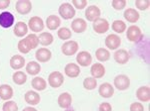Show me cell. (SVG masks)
Returning <instances> with one entry per match:
<instances>
[{"instance_id":"6da1fadb","label":"cell","mask_w":150,"mask_h":111,"mask_svg":"<svg viewBox=\"0 0 150 111\" xmlns=\"http://www.w3.org/2000/svg\"><path fill=\"white\" fill-rule=\"evenodd\" d=\"M58 12H59V15L62 17L65 20H69V19H72L75 16V8L72 6V4L68 3V2H65V3H62L61 5L59 6V9H58Z\"/></svg>"},{"instance_id":"7a4b0ae2","label":"cell","mask_w":150,"mask_h":111,"mask_svg":"<svg viewBox=\"0 0 150 111\" xmlns=\"http://www.w3.org/2000/svg\"><path fill=\"white\" fill-rule=\"evenodd\" d=\"M126 37H127L128 41H130V42L137 43L142 39L143 35H142V32H141V30H140V28L138 27V26L131 25V26H129L127 29Z\"/></svg>"},{"instance_id":"3957f363","label":"cell","mask_w":150,"mask_h":111,"mask_svg":"<svg viewBox=\"0 0 150 111\" xmlns=\"http://www.w3.org/2000/svg\"><path fill=\"white\" fill-rule=\"evenodd\" d=\"M63 83H64V76L59 71H53L48 76V83L53 88L60 87L63 84Z\"/></svg>"},{"instance_id":"277c9868","label":"cell","mask_w":150,"mask_h":111,"mask_svg":"<svg viewBox=\"0 0 150 111\" xmlns=\"http://www.w3.org/2000/svg\"><path fill=\"white\" fill-rule=\"evenodd\" d=\"M78 49H79L78 43L75 42V41H67V42H65L61 46L62 54L67 56V57L75 55L77 53V51H78Z\"/></svg>"},{"instance_id":"5b68a950","label":"cell","mask_w":150,"mask_h":111,"mask_svg":"<svg viewBox=\"0 0 150 111\" xmlns=\"http://www.w3.org/2000/svg\"><path fill=\"white\" fill-rule=\"evenodd\" d=\"M114 86L118 90H126L130 86V79L125 74H118L114 78Z\"/></svg>"},{"instance_id":"8992f818","label":"cell","mask_w":150,"mask_h":111,"mask_svg":"<svg viewBox=\"0 0 150 111\" xmlns=\"http://www.w3.org/2000/svg\"><path fill=\"white\" fill-rule=\"evenodd\" d=\"M28 28L30 29L32 32L39 33L44 29V22L43 20L38 16H34L32 18L29 19L28 21Z\"/></svg>"},{"instance_id":"52a82bcc","label":"cell","mask_w":150,"mask_h":111,"mask_svg":"<svg viewBox=\"0 0 150 111\" xmlns=\"http://www.w3.org/2000/svg\"><path fill=\"white\" fill-rule=\"evenodd\" d=\"M93 30L97 34H104L109 30V23L106 19L98 18L93 22Z\"/></svg>"},{"instance_id":"ba28073f","label":"cell","mask_w":150,"mask_h":111,"mask_svg":"<svg viewBox=\"0 0 150 111\" xmlns=\"http://www.w3.org/2000/svg\"><path fill=\"white\" fill-rule=\"evenodd\" d=\"M105 45L110 50H117L121 45V39L116 34H110L106 37Z\"/></svg>"},{"instance_id":"9c48e42d","label":"cell","mask_w":150,"mask_h":111,"mask_svg":"<svg viewBox=\"0 0 150 111\" xmlns=\"http://www.w3.org/2000/svg\"><path fill=\"white\" fill-rule=\"evenodd\" d=\"M76 62L81 67H88L92 62V56H91L90 53L86 52V51H82V52L77 54Z\"/></svg>"},{"instance_id":"30bf717a","label":"cell","mask_w":150,"mask_h":111,"mask_svg":"<svg viewBox=\"0 0 150 111\" xmlns=\"http://www.w3.org/2000/svg\"><path fill=\"white\" fill-rule=\"evenodd\" d=\"M15 8L16 11L19 14H22V15H26L32 9V3L29 0H19L16 2L15 4Z\"/></svg>"},{"instance_id":"8fae6325","label":"cell","mask_w":150,"mask_h":111,"mask_svg":"<svg viewBox=\"0 0 150 111\" xmlns=\"http://www.w3.org/2000/svg\"><path fill=\"white\" fill-rule=\"evenodd\" d=\"M52 54L50 52V50L46 49V48H40L36 51L35 53V58L39 62H47L51 60Z\"/></svg>"},{"instance_id":"7c38bea8","label":"cell","mask_w":150,"mask_h":111,"mask_svg":"<svg viewBox=\"0 0 150 111\" xmlns=\"http://www.w3.org/2000/svg\"><path fill=\"white\" fill-rule=\"evenodd\" d=\"M101 11L96 5H91L88 6V8L85 10V17L88 21L90 22H94L96 19L100 18Z\"/></svg>"},{"instance_id":"4fadbf2b","label":"cell","mask_w":150,"mask_h":111,"mask_svg":"<svg viewBox=\"0 0 150 111\" xmlns=\"http://www.w3.org/2000/svg\"><path fill=\"white\" fill-rule=\"evenodd\" d=\"M98 93L101 97L109 98L114 94V87L109 83H104L99 86Z\"/></svg>"},{"instance_id":"5bb4252c","label":"cell","mask_w":150,"mask_h":111,"mask_svg":"<svg viewBox=\"0 0 150 111\" xmlns=\"http://www.w3.org/2000/svg\"><path fill=\"white\" fill-rule=\"evenodd\" d=\"M114 60L117 64L119 65H125L126 62H128L130 59V55L126 50L119 49L114 53Z\"/></svg>"},{"instance_id":"9a60e30c","label":"cell","mask_w":150,"mask_h":111,"mask_svg":"<svg viewBox=\"0 0 150 111\" xmlns=\"http://www.w3.org/2000/svg\"><path fill=\"white\" fill-rule=\"evenodd\" d=\"M14 23V16L10 12H2L0 14V26L2 28H9Z\"/></svg>"},{"instance_id":"2e32d148","label":"cell","mask_w":150,"mask_h":111,"mask_svg":"<svg viewBox=\"0 0 150 111\" xmlns=\"http://www.w3.org/2000/svg\"><path fill=\"white\" fill-rule=\"evenodd\" d=\"M71 28H72V31L75 33H78V34L83 33V32H85V30L87 29V23L84 19L76 18L72 21Z\"/></svg>"},{"instance_id":"e0dca14e","label":"cell","mask_w":150,"mask_h":111,"mask_svg":"<svg viewBox=\"0 0 150 111\" xmlns=\"http://www.w3.org/2000/svg\"><path fill=\"white\" fill-rule=\"evenodd\" d=\"M64 72L69 78H77L80 74V67L78 65H75L73 62L67 64L64 69Z\"/></svg>"},{"instance_id":"ac0fdd59","label":"cell","mask_w":150,"mask_h":111,"mask_svg":"<svg viewBox=\"0 0 150 111\" xmlns=\"http://www.w3.org/2000/svg\"><path fill=\"white\" fill-rule=\"evenodd\" d=\"M72 104V96L68 92H63L58 96V105L61 108H69Z\"/></svg>"},{"instance_id":"d6986e66","label":"cell","mask_w":150,"mask_h":111,"mask_svg":"<svg viewBox=\"0 0 150 111\" xmlns=\"http://www.w3.org/2000/svg\"><path fill=\"white\" fill-rule=\"evenodd\" d=\"M90 74L94 78H101L105 76V67L101 64H94L91 66Z\"/></svg>"},{"instance_id":"ffe728a7","label":"cell","mask_w":150,"mask_h":111,"mask_svg":"<svg viewBox=\"0 0 150 111\" xmlns=\"http://www.w3.org/2000/svg\"><path fill=\"white\" fill-rule=\"evenodd\" d=\"M24 99L26 102L30 105H37L40 102V95L38 94V92L33 90H29L25 93L24 95Z\"/></svg>"},{"instance_id":"44dd1931","label":"cell","mask_w":150,"mask_h":111,"mask_svg":"<svg viewBox=\"0 0 150 111\" xmlns=\"http://www.w3.org/2000/svg\"><path fill=\"white\" fill-rule=\"evenodd\" d=\"M25 65V59L20 55H15L10 59V67L13 69H20Z\"/></svg>"},{"instance_id":"7402d4cb","label":"cell","mask_w":150,"mask_h":111,"mask_svg":"<svg viewBox=\"0 0 150 111\" xmlns=\"http://www.w3.org/2000/svg\"><path fill=\"white\" fill-rule=\"evenodd\" d=\"M13 96V89L9 84L0 85V98L3 100H9Z\"/></svg>"},{"instance_id":"603a6c76","label":"cell","mask_w":150,"mask_h":111,"mask_svg":"<svg viewBox=\"0 0 150 111\" xmlns=\"http://www.w3.org/2000/svg\"><path fill=\"white\" fill-rule=\"evenodd\" d=\"M136 96L140 101L147 102L150 100V89L148 86H141L136 90Z\"/></svg>"},{"instance_id":"cb8c5ba5","label":"cell","mask_w":150,"mask_h":111,"mask_svg":"<svg viewBox=\"0 0 150 111\" xmlns=\"http://www.w3.org/2000/svg\"><path fill=\"white\" fill-rule=\"evenodd\" d=\"M139 13L138 11H136L135 9L128 8L124 11V18L125 20L128 21L130 23H136L139 20Z\"/></svg>"},{"instance_id":"d4e9b609","label":"cell","mask_w":150,"mask_h":111,"mask_svg":"<svg viewBox=\"0 0 150 111\" xmlns=\"http://www.w3.org/2000/svg\"><path fill=\"white\" fill-rule=\"evenodd\" d=\"M60 24H61V21H60V18L56 15H50L47 17L46 19V27L49 29V30H56V29L59 28Z\"/></svg>"},{"instance_id":"484cf974","label":"cell","mask_w":150,"mask_h":111,"mask_svg":"<svg viewBox=\"0 0 150 111\" xmlns=\"http://www.w3.org/2000/svg\"><path fill=\"white\" fill-rule=\"evenodd\" d=\"M13 32L16 37H24L28 33V26L24 22H17L14 26Z\"/></svg>"},{"instance_id":"4316f807","label":"cell","mask_w":150,"mask_h":111,"mask_svg":"<svg viewBox=\"0 0 150 111\" xmlns=\"http://www.w3.org/2000/svg\"><path fill=\"white\" fill-rule=\"evenodd\" d=\"M31 85L32 87L36 89L38 91H43L45 88L47 87V83L43 78H40V76H36L32 79L31 81Z\"/></svg>"},{"instance_id":"83f0119b","label":"cell","mask_w":150,"mask_h":111,"mask_svg":"<svg viewBox=\"0 0 150 111\" xmlns=\"http://www.w3.org/2000/svg\"><path fill=\"white\" fill-rule=\"evenodd\" d=\"M27 43L28 47L30 50L36 49L37 46L39 45V38L36 34H29V35L26 36V38H24Z\"/></svg>"},{"instance_id":"f1b7e54d","label":"cell","mask_w":150,"mask_h":111,"mask_svg":"<svg viewBox=\"0 0 150 111\" xmlns=\"http://www.w3.org/2000/svg\"><path fill=\"white\" fill-rule=\"evenodd\" d=\"M41 71V66L37 62H29L26 65V72L31 76H36Z\"/></svg>"},{"instance_id":"f546056e","label":"cell","mask_w":150,"mask_h":111,"mask_svg":"<svg viewBox=\"0 0 150 111\" xmlns=\"http://www.w3.org/2000/svg\"><path fill=\"white\" fill-rule=\"evenodd\" d=\"M12 80L14 81L15 84H18V85H22L26 83L27 80V76L25 74L24 71H16L13 74L12 76Z\"/></svg>"},{"instance_id":"4dcf8cb0","label":"cell","mask_w":150,"mask_h":111,"mask_svg":"<svg viewBox=\"0 0 150 111\" xmlns=\"http://www.w3.org/2000/svg\"><path fill=\"white\" fill-rule=\"evenodd\" d=\"M95 56H96V59L100 62H106L110 59L109 51L106 50V49H103V48H99V49L96 50Z\"/></svg>"},{"instance_id":"1f68e13d","label":"cell","mask_w":150,"mask_h":111,"mask_svg":"<svg viewBox=\"0 0 150 111\" xmlns=\"http://www.w3.org/2000/svg\"><path fill=\"white\" fill-rule=\"evenodd\" d=\"M38 38H39V43L42 46H49L53 43V36L48 32L41 33Z\"/></svg>"},{"instance_id":"d6a6232c","label":"cell","mask_w":150,"mask_h":111,"mask_svg":"<svg viewBox=\"0 0 150 111\" xmlns=\"http://www.w3.org/2000/svg\"><path fill=\"white\" fill-rule=\"evenodd\" d=\"M57 35H58V38L63 41H66V40H69L72 36V33L70 31V29L66 28V27H62L58 30L57 32Z\"/></svg>"},{"instance_id":"836d02e7","label":"cell","mask_w":150,"mask_h":111,"mask_svg":"<svg viewBox=\"0 0 150 111\" xmlns=\"http://www.w3.org/2000/svg\"><path fill=\"white\" fill-rule=\"evenodd\" d=\"M112 30L116 33L121 34L126 30V24L121 20H115L112 23Z\"/></svg>"},{"instance_id":"e575fe53","label":"cell","mask_w":150,"mask_h":111,"mask_svg":"<svg viewBox=\"0 0 150 111\" xmlns=\"http://www.w3.org/2000/svg\"><path fill=\"white\" fill-rule=\"evenodd\" d=\"M83 86L87 90H93L97 86V80L94 78H86L83 80Z\"/></svg>"},{"instance_id":"d590c367","label":"cell","mask_w":150,"mask_h":111,"mask_svg":"<svg viewBox=\"0 0 150 111\" xmlns=\"http://www.w3.org/2000/svg\"><path fill=\"white\" fill-rule=\"evenodd\" d=\"M2 110L3 111H18V105L15 101L8 100L2 106Z\"/></svg>"},{"instance_id":"8d00e7d4","label":"cell","mask_w":150,"mask_h":111,"mask_svg":"<svg viewBox=\"0 0 150 111\" xmlns=\"http://www.w3.org/2000/svg\"><path fill=\"white\" fill-rule=\"evenodd\" d=\"M149 5H150L149 0H136V1H135V6H136V8L142 11L147 10V9L149 8Z\"/></svg>"},{"instance_id":"74e56055","label":"cell","mask_w":150,"mask_h":111,"mask_svg":"<svg viewBox=\"0 0 150 111\" xmlns=\"http://www.w3.org/2000/svg\"><path fill=\"white\" fill-rule=\"evenodd\" d=\"M17 47H18V51L20 53H22V54H28V53L30 52V49H29L25 39H22V40L19 41Z\"/></svg>"},{"instance_id":"f35d334b","label":"cell","mask_w":150,"mask_h":111,"mask_svg":"<svg viewBox=\"0 0 150 111\" xmlns=\"http://www.w3.org/2000/svg\"><path fill=\"white\" fill-rule=\"evenodd\" d=\"M126 6V0H113L112 7L115 10H122Z\"/></svg>"},{"instance_id":"ab89813d","label":"cell","mask_w":150,"mask_h":111,"mask_svg":"<svg viewBox=\"0 0 150 111\" xmlns=\"http://www.w3.org/2000/svg\"><path fill=\"white\" fill-rule=\"evenodd\" d=\"M73 7L79 10H82L87 6V0H72Z\"/></svg>"},{"instance_id":"60d3db41","label":"cell","mask_w":150,"mask_h":111,"mask_svg":"<svg viewBox=\"0 0 150 111\" xmlns=\"http://www.w3.org/2000/svg\"><path fill=\"white\" fill-rule=\"evenodd\" d=\"M130 111H144V106L140 102H134L130 105Z\"/></svg>"},{"instance_id":"b9f144b4","label":"cell","mask_w":150,"mask_h":111,"mask_svg":"<svg viewBox=\"0 0 150 111\" xmlns=\"http://www.w3.org/2000/svg\"><path fill=\"white\" fill-rule=\"evenodd\" d=\"M99 111H112V106L108 102H103L99 105Z\"/></svg>"},{"instance_id":"7bdbcfd3","label":"cell","mask_w":150,"mask_h":111,"mask_svg":"<svg viewBox=\"0 0 150 111\" xmlns=\"http://www.w3.org/2000/svg\"><path fill=\"white\" fill-rule=\"evenodd\" d=\"M10 5V0H0V9H6Z\"/></svg>"},{"instance_id":"ee69618b","label":"cell","mask_w":150,"mask_h":111,"mask_svg":"<svg viewBox=\"0 0 150 111\" xmlns=\"http://www.w3.org/2000/svg\"><path fill=\"white\" fill-rule=\"evenodd\" d=\"M22 111H37V109H35L32 106H28V107H25Z\"/></svg>"},{"instance_id":"f6af8a7d","label":"cell","mask_w":150,"mask_h":111,"mask_svg":"<svg viewBox=\"0 0 150 111\" xmlns=\"http://www.w3.org/2000/svg\"><path fill=\"white\" fill-rule=\"evenodd\" d=\"M65 111H74V110H72V109H66Z\"/></svg>"}]
</instances>
